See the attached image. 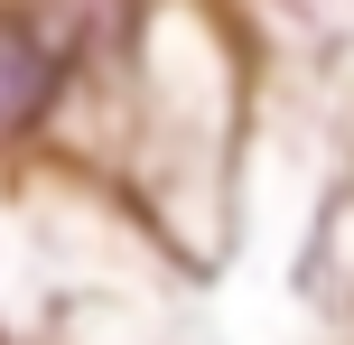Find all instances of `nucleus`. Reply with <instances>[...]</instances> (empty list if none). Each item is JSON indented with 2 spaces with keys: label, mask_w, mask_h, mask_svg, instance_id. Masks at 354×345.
<instances>
[{
  "label": "nucleus",
  "mask_w": 354,
  "mask_h": 345,
  "mask_svg": "<svg viewBox=\"0 0 354 345\" xmlns=\"http://www.w3.org/2000/svg\"><path fill=\"white\" fill-rule=\"evenodd\" d=\"M56 47L28 28V19H0V140H19V131H37V112L56 103Z\"/></svg>",
  "instance_id": "1"
}]
</instances>
